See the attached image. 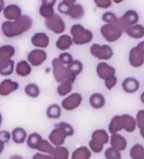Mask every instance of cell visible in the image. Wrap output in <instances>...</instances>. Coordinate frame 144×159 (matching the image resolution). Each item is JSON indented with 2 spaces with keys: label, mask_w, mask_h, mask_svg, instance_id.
Instances as JSON below:
<instances>
[{
  "label": "cell",
  "mask_w": 144,
  "mask_h": 159,
  "mask_svg": "<svg viewBox=\"0 0 144 159\" xmlns=\"http://www.w3.org/2000/svg\"><path fill=\"white\" fill-rule=\"evenodd\" d=\"M121 87L125 93L130 94H135L140 89V82L134 77H127L122 82Z\"/></svg>",
  "instance_id": "14"
},
{
  "label": "cell",
  "mask_w": 144,
  "mask_h": 159,
  "mask_svg": "<svg viewBox=\"0 0 144 159\" xmlns=\"http://www.w3.org/2000/svg\"><path fill=\"white\" fill-rule=\"evenodd\" d=\"M72 44H73V41H72L71 35L66 34V33L61 34L56 42V49H59L62 52L67 51L72 47Z\"/></svg>",
  "instance_id": "17"
},
{
  "label": "cell",
  "mask_w": 144,
  "mask_h": 159,
  "mask_svg": "<svg viewBox=\"0 0 144 159\" xmlns=\"http://www.w3.org/2000/svg\"><path fill=\"white\" fill-rule=\"evenodd\" d=\"M85 10L83 5L79 4V3H74L70 6V10H69L68 15L67 16L70 19L74 20H81L83 17L85 16Z\"/></svg>",
  "instance_id": "24"
},
{
  "label": "cell",
  "mask_w": 144,
  "mask_h": 159,
  "mask_svg": "<svg viewBox=\"0 0 144 159\" xmlns=\"http://www.w3.org/2000/svg\"><path fill=\"white\" fill-rule=\"evenodd\" d=\"M70 35L76 45H85L92 42L94 34L82 24L76 23L70 27Z\"/></svg>",
  "instance_id": "2"
},
{
  "label": "cell",
  "mask_w": 144,
  "mask_h": 159,
  "mask_svg": "<svg viewBox=\"0 0 144 159\" xmlns=\"http://www.w3.org/2000/svg\"><path fill=\"white\" fill-rule=\"evenodd\" d=\"M124 33H126V35L131 39H142L144 38V26L137 23L136 25L129 26Z\"/></svg>",
  "instance_id": "22"
},
{
  "label": "cell",
  "mask_w": 144,
  "mask_h": 159,
  "mask_svg": "<svg viewBox=\"0 0 144 159\" xmlns=\"http://www.w3.org/2000/svg\"><path fill=\"white\" fill-rule=\"evenodd\" d=\"M122 124H123V129L127 133H132L137 128L136 117L131 116L130 114H122Z\"/></svg>",
  "instance_id": "20"
},
{
  "label": "cell",
  "mask_w": 144,
  "mask_h": 159,
  "mask_svg": "<svg viewBox=\"0 0 144 159\" xmlns=\"http://www.w3.org/2000/svg\"><path fill=\"white\" fill-rule=\"evenodd\" d=\"M56 126H58L61 129H62V131L67 134V137L72 136L73 134H74V129H73V128H72V125L69 124L68 123H66V122H60L59 124H57Z\"/></svg>",
  "instance_id": "42"
},
{
  "label": "cell",
  "mask_w": 144,
  "mask_h": 159,
  "mask_svg": "<svg viewBox=\"0 0 144 159\" xmlns=\"http://www.w3.org/2000/svg\"><path fill=\"white\" fill-rule=\"evenodd\" d=\"M123 129L121 115H116L112 117L110 123L108 124V132L109 134H116Z\"/></svg>",
  "instance_id": "28"
},
{
  "label": "cell",
  "mask_w": 144,
  "mask_h": 159,
  "mask_svg": "<svg viewBox=\"0 0 144 159\" xmlns=\"http://www.w3.org/2000/svg\"><path fill=\"white\" fill-rule=\"evenodd\" d=\"M121 152L113 146L105 151L104 156L106 159H121Z\"/></svg>",
  "instance_id": "40"
},
{
  "label": "cell",
  "mask_w": 144,
  "mask_h": 159,
  "mask_svg": "<svg viewBox=\"0 0 144 159\" xmlns=\"http://www.w3.org/2000/svg\"><path fill=\"white\" fill-rule=\"evenodd\" d=\"M140 134H141V136L144 139V129H140Z\"/></svg>",
  "instance_id": "57"
},
{
  "label": "cell",
  "mask_w": 144,
  "mask_h": 159,
  "mask_svg": "<svg viewBox=\"0 0 144 159\" xmlns=\"http://www.w3.org/2000/svg\"><path fill=\"white\" fill-rule=\"evenodd\" d=\"M51 66H52L53 77L58 84L65 80H69L72 83L75 82L77 76L72 74V72L69 71L68 67L67 66L63 65L58 60V58L53 59L51 61Z\"/></svg>",
  "instance_id": "3"
},
{
  "label": "cell",
  "mask_w": 144,
  "mask_h": 159,
  "mask_svg": "<svg viewBox=\"0 0 144 159\" xmlns=\"http://www.w3.org/2000/svg\"><path fill=\"white\" fill-rule=\"evenodd\" d=\"M90 53L94 58L97 59L100 61H107L113 58L114 49L108 44H101L98 43H92L90 47Z\"/></svg>",
  "instance_id": "5"
},
{
  "label": "cell",
  "mask_w": 144,
  "mask_h": 159,
  "mask_svg": "<svg viewBox=\"0 0 144 159\" xmlns=\"http://www.w3.org/2000/svg\"><path fill=\"white\" fill-rule=\"evenodd\" d=\"M16 69V64L13 60H3L0 61V75L2 76H10L13 74Z\"/></svg>",
  "instance_id": "25"
},
{
  "label": "cell",
  "mask_w": 144,
  "mask_h": 159,
  "mask_svg": "<svg viewBox=\"0 0 144 159\" xmlns=\"http://www.w3.org/2000/svg\"><path fill=\"white\" fill-rule=\"evenodd\" d=\"M67 67H68L69 71L77 77L79 74H81L84 70V65H83L82 61H80L79 60H75V59L70 65L67 66Z\"/></svg>",
  "instance_id": "37"
},
{
  "label": "cell",
  "mask_w": 144,
  "mask_h": 159,
  "mask_svg": "<svg viewBox=\"0 0 144 159\" xmlns=\"http://www.w3.org/2000/svg\"><path fill=\"white\" fill-rule=\"evenodd\" d=\"M39 13L41 16L44 20L49 19L50 17H52L55 14V8L52 6H48V5H44V4H41L39 8Z\"/></svg>",
  "instance_id": "36"
},
{
  "label": "cell",
  "mask_w": 144,
  "mask_h": 159,
  "mask_svg": "<svg viewBox=\"0 0 144 159\" xmlns=\"http://www.w3.org/2000/svg\"><path fill=\"white\" fill-rule=\"evenodd\" d=\"M5 8V3L4 0H0V14L3 12V10Z\"/></svg>",
  "instance_id": "50"
},
{
  "label": "cell",
  "mask_w": 144,
  "mask_h": 159,
  "mask_svg": "<svg viewBox=\"0 0 144 159\" xmlns=\"http://www.w3.org/2000/svg\"><path fill=\"white\" fill-rule=\"evenodd\" d=\"M43 140L42 136L39 133H32L27 136L26 139V144L27 146L31 149H36L39 146L40 141Z\"/></svg>",
  "instance_id": "35"
},
{
  "label": "cell",
  "mask_w": 144,
  "mask_h": 159,
  "mask_svg": "<svg viewBox=\"0 0 144 159\" xmlns=\"http://www.w3.org/2000/svg\"><path fill=\"white\" fill-rule=\"evenodd\" d=\"M121 19L126 24V26L129 27V26L137 24L139 22L140 16H139L137 11H136L135 10H128L122 16Z\"/></svg>",
  "instance_id": "23"
},
{
  "label": "cell",
  "mask_w": 144,
  "mask_h": 159,
  "mask_svg": "<svg viewBox=\"0 0 144 159\" xmlns=\"http://www.w3.org/2000/svg\"><path fill=\"white\" fill-rule=\"evenodd\" d=\"M31 43L33 44L35 48L44 49L48 48L50 43V39L49 35L43 32L34 33L32 38H31Z\"/></svg>",
  "instance_id": "12"
},
{
  "label": "cell",
  "mask_w": 144,
  "mask_h": 159,
  "mask_svg": "<svg viewBox=\"0 0 144 159\" xmlns=\"http://www.w3.org/2000/svg\"><path fill=\"white\" fill-rule=\"evenodd\" d=\"M62 106L53 103L50 104L46 109V116L49 119H59L62 116Z\"/></svg>",
  "instance_id": "29"
},
{
  "label": "cell",
  "mask_w": 144,
  "mask_h": 159,
  "mask_svg": "<svg viewBox=\"0 0 144 159\" xmlns=\"http://www.w3.org/2000/svg\"><path fill=\"white\" fill-rule=\"evenodd\" d=\"M10 159H24L20 155H13V156L10 157Z\"/></svg>",
  "instance_id": "53"
},
{
  "label": "cell",
  "mask_w": 144,
  "mask_h": 159,
  "mask_svg": "<svg viewBox=\"0 0 144 159\" xmlns=\"http://www.w3.org/2000/svg\"><path fill=\"white\" fill-rule=\"evenodd\" d=\"M96 8L100 10H108L113 5V0H92Z\"/></svg>",
  "instance_id": "43"
},
{
  "label": "cell",
  "mask_w": 144,
  "mask_h": 159,
  "mask_svg": "<svg viewBox=\"0 0 144 159\" xmlns=\"http://www.w3.org/2000/svg\"><path fill=\"white\" fill-rule=\"evenodd\" d=\"M140 159H144V154H143V155H142V157Z\"/></svg>",
  "instance_id": "59"
},
{
  "label": "cell",
  "mask_w": 144,
  "mask_h": 159,
  "mask_svg": "<svg viewBox=\"0 0 144 159\" xmlns=\"http://www.w3.org/2000/svg\"><path fill=\"white\" fill-rule=\"evenodd\" d=\"M52 159H68L69 152L67 148L64 146H56L55 147L54 152L51 154Z\"/></svg>",
  "instance_id": "34"
},
{
  "label": "cell",
  "mask_w": 144,
  "mask_h": 159,
  "mask_svg": "<svg viewBox=\"0 0 144 159\" xmlns=\"http://www.w3.org/2000/svg\"><path fill=\"white\" fill-rule=\"evenodd\" d=\"M72 86H73V83L69 81V80L61 82L57 85L56 93L61 97H66L67 95H68L69 94L72 93Z\"/></svg>",
  "instance_id": "27"
},
{
  "label": "cell",
  "mask_w": 144,
  "mask_h": 159,
  "mask_svg": "<svg viewBox=\"0 0 144 159\" xmlns=\"http://www.w3.org/2000/svg\"><path fill=\"white\" fill-rule=\"evenodd\" d=\"M83 103L82 94L78 92H73L67 95L63 98L62 101V109L67 111H72L78 109Z\"/></svg>",
  "instance_id": "8"
},
{
  "label": "cell",
  "mask_w": 144,
  "mask_h": 159,
  "mask_svg": "<svg viewBox=\"0 0 144 159\" xmlns=\"http://www.w3.org/2000/svg\"><path fill=\"white\" fill-rule=\"evenodd\" d=\"M70 4L65 3L63 1H61L58 5H57V10H58V12H59L61 15H65V16H67L68 15L69 10H70Z\"/></svg>",
  "instance_id": "45"
},
{
  "label": "cell",
  "mask_w": 144,
  "mask_h": 159,
  "mask_svg": "<svg viewBox=\"0 0 144 159\" xmlns=\"http://www.w3.org/2000/svg\"><path fill=\"white\" fill-rule=\"evenodd\" d=\"M89 104L93 109H102L106 105V98L101 93H93L89 98Z\"/></svg>",
  "instance_id": "21"
},
{
  "label": "cell",
  "mask_w": 144,
  "mask_h": 159,
  "mask_svg": "<svg viewBox=\"0 0 144 159\" xmlns=\"http://www.w3.org/2000/svg\"><path fill=\"white\" fill-rule=\"evenodd\" d=\"M33 25V19L27 16L22 15L16 20H5L2 24V33L7 38H16L28 32Z\"/></svg>",
  "instance_id": "1"
},
{
  "label": "cell",
  "mask_w": 144,
  "mask_h": 159,
  "mask_svg": "<svg viewBox=\"0 0 144 159\" xmlns=\"http://www.w3.org/2000/svg\"><path fill=\"white\" fill-rule=\"evenodd\" d=\"M101 19L104 22V24H115L118 21V17L113 11L108 10V11H105L104 13L102 14Z\"/></svg>",
  "instance_id": "38"
},
{
  "label": "cell",
  "mask_w": 144,
  "mask_h": 159,
  "mask_svg": "<svg viewBox=\"0 0 144 159\" xmlns=\"http://www.w3.org/2000/svg\"><path fill=\"white\" fill-rule=\"evenodd\" d=\"M32 159H52V157H51V155H49V154L38 152L33 157Z\"/></svg>",
  "instance_id": "48"
},
{
  "label": "cell",
  "mask_w": 144,
  "mask_h": 159,
  "mask_svg": "<svg viewBox=\"0 0 144 159\" xmlns=\"http://www.w3.org/2000/svg\"><path fill=\"white\" fill-rule=\"evenodd\" d=\"M19 89V84L12 79L6 78L0 83V95L8 96Z\"/></svg>",
  "instance_id": "15"
},
{
  "label": "cell",
  "mask_w": 144,
  "mask_h": 159,
  "mask_svg": "<svg viewBox=\"0 0 144 159\" xmlns=\"http://www.w3.org/2000/svg\"><path fill=\"white\" fill-rule=\"evenodd\" d=\"M95 72L97 77L104 81L113 75H116V69L107 61H100L96 65Z\"/></svg>",
  "instance_id": "11"
},
{
  "label": "cell",
  "mask_w": 144,
  "mask_h": 159,
  "mask_svg": "<svg viewBox=\"0 0 144 159\" xmlns=\"http://www.w3.org/2000/svg\"><path fill=\"white\" fill-rule=\"evenodd\" d=\"M2 123H3V116H2V114L0 113V126H1Z\"/></svg>",
  "instance_id": "58"
},
{
  "label": "cell",
  "mask_w": 144,
  "mask_h": 159,
  "mask_svg": "<svg viewBox=\"0 0 144 159\" xmlns=\"http://www.w3.org/2000/svg\"><path fill=\"white\" fill-rule=\"evenodd\" d=\"M128 61L133 68H140L144 65V53L135 46L129 51Z\"/></svg>",
  "instance_id": "10"
},
{
  "label": "cell",
  "mask_w": 144,
  "mask_h": 159,
  "mask_svg": "<svg viewBox=\"0 0 144 159\" xmlns=\"http://www.w3.org/2000/svg\"><path fill=\"white\" fill-rule=\"evenodd\" d=\"M137 46L138 47V49H140V50H142V51L144 53V40L141 41V42L139 43Z\"/></svg>",
  "instance_id": "51"
},
{
  "label": "cell",
  "mask_w": 144,
  "mask_h": 159,
  "mask_svg": "<svg viewBox=\"0 0 144 159\" xmlns=\"http://www.w3.org/2000/svg\"><path fill=\"white\" fill-rule=\"evenodd\" d=\"M44 25L49 31L58 35L63 34L67 28L65 20L59 14H55L52 17L44 20Z\"/></svg>",
  "instance_id": "7"
},
{
  "label": "cell",
  "mask_w": 144,
  "mask_h": 159,
  "mask_svg": "<svg viewBox=\"0 0 144 159\" xmlns=\"http://www.w3.org/2000/svg\"><path fill=\"white\" fill-rule=\"evenodd\" d=\"M136 120H137V124L139 129H144V110L141 109L137 111L136 115Z\"/></svg>",
  "instance_id": "46"
},
{
  "label": "cell",
  "mask_w": 144,
  "mask_h": 159,
  "mask_svg": "<svg viewBox=\"0 0 144 159\" xmlns=\"http://www.w3.org/2000/svg\"><path fill=\"white\" fill-rule=\"evenodd\" d=\"M3 16L6 20H16L22 16V10L18 4H9L3 10Z\"/></svg>",
  "instance_id": "13"
},
{
  "label": "cell",
  "mask_w": 144,
  "mask_h": 159,
  "mask_svg": "<svg viewBox=\"0 0 144 159\" xmlns=\"http://www.w3.org/2000/svg\"><path fill=\"white\" fill-rule=\"evenodd\" d=\"M109 143L113 147L118 149L120 152H123L127 147V140L122 134L118 133L113 134L110 135Z\"/></svg>",
  "instance_id": "19"
},
{
  "label": "cell",
  "mask_w": 144,
  "mask_h": 159,
  "mask_svg": "<svg viewBox=\"0 0 144 159\" xmlns=\"http://www.w3.org/2000/svg\"><path fill=\"white\" fill-rule=\"evenodd\" d=\"M109 140L110 136L107 130L102 129H95L91 134V139L89 142V148L93 152H102L104 146L109 142Z\"/></svg>",
  "instance_id": "4"
},
{
  "label": "cell",
  "mask_w": 144,
  "mask_h": 159,
  "mask_svg": "<svg viewBox=\"0 0 144 159\" xmlns=\"http://www.w3.org/2000/svg\"><path fill=\"white\" fill-rule=\"evenodd\" d=\"M124 2V0H113V3H116V4H119Z\"/></svg>",
  "instance_id": "56"
},
{
  "label": "cell",
  "mask_w": 144,
  "mask_h": 159,
  "mask_svg": "<svg viewBox=\"0 0 144 159\" xmlns=\"http://www.w3.org/2000/svg\"><path fill=\"white\" fill-rule=\"evenodd\" d=\"M33 66L30 64L27 60H22L16 63L15 71L19 77L26 78L32 73Z\"/></svg>",
  "instance_id": "18"
},
{
  "label": "cell",
  "mask_w": 144,
  "mask_h": 159,
  "mask_svg": "<svg viewBox=\"0 0 144 159\" xmlns=\"http://www.w3.org/2000/svg\"><path fill=\"white\" fill-rule=\"evenodd\" d=\"M16 54V49L13 45L5 44L0 47V61L10 60Z\"/></svg>",
  "instance_id": "31"
},
{
  "label": "cell",
  "mask_w": 144,
  "mask_h": 159,
  "mask_svg": "<svg viewBox=\"0 0 144 159\" xmlns=\"http://www.w3.org/2000/svg\"><path fill=\"white\" fill-rule=\"evenodd\" d=\"M100 33L107 42L114 43L121 38L124 32L116 24H103L100 28Z\"/></svg>",
  "instance_id": "6"
},
{
  "label": "cell",
  "mask_w": 144,
  "mask_h": 159,
  "mask_svg": "<svg viewBox=\"0 0 144 159\" xmlns=\"http://www.w3.org/2000/svg\"><path fill=\"white\" fill-rule=\"evenodd\" d=\"M118 84V78L116 75H113L104 80V85L108 90H112Z\"/></svg>",
  "instance_id": "44"
},
{
  "label": "cell",
  "mask_w": 144,
  "mask_h": 159,
  "mask_svg": "<svg viewBox=\"0 0 144 159\" xmlns=\"http://www.w3.org/2000/svg\"><path fill=\"white\" fill-rule=\"evenodd\" d=\"M144 154V147L140 144H136L131 147L130 156L132 159H140Z\"/></svg>",
  "instance_id": "39"
},
{
  "label": "cell",
  "mask_w": 144,
  "mask_h": 159,
  "mask_svg": "<svg viewBox=\"0 0 144 159\" xmlns=\"http://www.w3.org/2000/svg\"><path fill=\"white\" fill-rule=\"evenodd\" d=\"M55 147L52 145V143L50 142L49 140H44L43 139L40 143L39 144V146L37 147V150L39 151L40 152L42 153H45V154H49V155H51L55 150Z\"/></svg>",
  "instance_id": "33"
},
{
  "label": "cell",
  "mask_w": 144,
  "mask_h": 159,
  "mask_svg": "<svg viewBox=\"0 0 144 159\" xmlns=\"http://www.w3.org/2000/svg\"><path fill=\"white\" fill-rule=\"evenodd\" d=\"M58 60H59L60 61L62 62L63 65L65 66H69L71 63H72L73 61H74V59L72 57V55L68 53L67 51H64V52H62L58 55Z\"/></svg>",
  "instance_id": "41"
},
{
  "label": "cell",
  "mask_w": 144,
  "mask_h": 159,
  "mask_svg": "<svg viewBox=\"0 0 144 159\" xmlns=\"http://www.w3.org/2000/svg\"><path fill=\"white\" fill-rule=\"evenodd\" d=\"M140 101H141L142 103L144 105V91L140 94Z\"/></svg>",
  "instance_id": "54"
},
{
  "label": "cell",
  "mask_w": 144,
  "mask_h": 159,
  "mask_svg": "<svg viewBox=\"0 0 144 159\" xmlns=\"http://www.w3.org/2000/svg\"><path fill=\"white\" fill-rule=\"evenodd\" d=\"M47 58H48L47 52L44 49H39V48L32 49L26 56V60L28 61L30 64L36 67L43 65L46 61Z\"/></svg>",
  "instance_id": "9"
},
{
  "label": "cell",
  "mask_w": 144,
  "mask_h": 159,
  "mask_svg": "<svg viewBox=\"0 0 144 159\" xmlns=\"http://www.w3.org/2000/svg\"><path fill=\"white\" fill-rule=\"evenodd\" d=\"M67 138V134L58 126H56V128L49 134V140L56 147L62 146Z\"/></svg>",
  "instance_id": "16"
},
{
  "label": "cell",
  "mask_w": 144,
  "mask_h": 159,
  "mask_svg": "<svg viewBox=\"0 0 144 159\" xmlns=\"http://www.w3.org/2000/svg\"><path fill=\"white\" fill-rule=\"evenodd\" d=\"M10 139H11V133L7 130L0 131V142L3 143L5 145L7 143H9Z\"/></svg>",
  "instance_id": "47"
},
{
  "label": "cell",
  "mask_w": 144,
  "mask_h": 159,
  "mask_svg": "<svg viewBox=\"0 0 144 159\" xmlns=\"http://www.w3.org/2000/svg\"><path fill=\"white\" fill-rule=\"evenodd\" d=\"M91 151L87 146H80L72 152L71 159H90Z\"/></svg>",
  "instance_id": "30"
},
{
  "label": "cell",
  "mask_w": 144,
  "mask_h": 159,
  "mask_svg": "<svg viewBox=\"0 0 144 159\" xmlns=\"http://www.w3.org/2000/svg\"><path fill=\"white\" fill-rule=\"evenodd\" d=\"M3 149H4V144L2 142H0V154L3 152Z\"/></svg>",
  "instance_id": "55"
},
{
  "label": "cell",
  "mask_w": 144,
  "mask_h": 159,
  "mask_svg": "<svg viewBox=\"0 0 144 159\" xmlns=\"http://www.w3.org/2000/svg\"><path fill=\"white\" fill-rule=\"evenodd\" d=\"M62 1H63V2H65V3H68L70 5L74 4V3H76V2H77V0H62Z\"/></svg>",
  "instance_id": "52"
},
{
  "label": "cell",
  "mask_w": 144,
  "mask_h": 159,
  "mask_svg": "<svg viewBox=\"0 0 144 159\" xmlns=\"http://www.w3.org/2000/svg\"><path fill=\"white\" fill-rule=\"evenodd\" d=\"M11 139L13 140L14 143H16L17 145L23 144L27 139L26 131L21 127H17L16 129H14L11 132Z\"/></svg>",
  "instance_id": "26"
},
{
  "label": "cell",
  "mask_w": 144,
  "mask_h": 159,
  "mask_svg": "<svg viewBox=\"0 0 144 159\" xmlns=\"http://www.w3.org/2000/svg\"><path fill=\"white\" fill-rule=\"evenodd\" d=\"M24 92L28 97L32 99H36L40 95V88L39 85L35 83H30L25 86L24 88Z\"/></svg>",
  "instance_id": "32"
},
{
  "label": "cell",
  "mask_w": 144,
  "mask_h": 159,
  "mask_svg": "<svg viewBox=\"0 0 144 159\" xmlns=\"http://www.w3.org/2000/svg\"><path fill=\"white\" fill-rule=\"evenodd\" d=\"M57 3V0H41V4L48 5V6L55 7Z\"/></svg>",
  "instance_id": "49"
}]
</instances>
